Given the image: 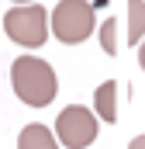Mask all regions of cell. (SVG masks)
Instances as JSON below:
<instances>
[{"label": "cell", "instance_id": "obj_9", "mask_svg": "<svg viewBox=\"0 0 145 149\" xmlns=\"http://www.w3.org/2000/svg\"><path fill=\"white\" fill-rule=\"evenodd\" d=\"M128 149H145V135H138V139H135V142H131Z\"/></svg>", "mask_w": 145, "mask_h": 149}, {"label": "cell", "instance_id": "obj_8", "mask_svg": "<svg viewBox=\"0 0 145 149\" xmlns=\"http://www.w3.org/2000/svg\"><path fill=\"white\" fill-rule=\"evenodd\" d=\"M114 31H117V17H107V21L100 24V45H104V52H107V56H114V52H117Z\"/></svg>", "mask_w": 145, "mask_h": 149}, {"label": "cell", "instance_id": "obj_10", "mask_svg": "<svg viewBox=\"0 0 145 149\" xmlns=\"http://www.w3.org/2000/svg\"><path fill=\"white\" fill-rule=\"evenodd\" d=\"M138 63H142V70H145V42H142V49H138Z\"/></svg>", "mask_w": 145, "mask_h": 149}, {"label": "cell", "instance_id": "obj_1", "mask_svg": "<svg viewBox=\"0 0 145 149\" xmlns=\"http://www.w3.org/2000/svg\"><path fill=\"white\" fill-rule=\"evenodd\" d=\"M10 83H14V94H17L24 104H31V108L52 104V101H55V90H59L52 66H48L45 59H38V56H21V59H14V66H10Z\"/></svg>", "mask_w": 145, "mask_h": 149}, {"label": "cell", "instance_id": "obj_7", "mask_svg": "<svg viewBox=\"0 0 145 149\" xmlns=\"http://www.w3.org/2000/svg\"><path fill=\"white\" fill-rule=\"evenodd\" d=\"M145 35V0H128V45Z\"/></svg>", "mask_w": 145, "mask_h": 149}, {"label": "cell", "instance_id": "obj_5", "mask_svg": "<svg viewBox=\"0 0 145 149\" xmlns=\"http://www.w3.org/2000/svg\"><path fill=\"white\" fill-rule=\"evenodd\" d=\"M17 149H59V142H55V135H52L45 125L31 121V125H24V128H21Z\"/></svg>", "mask_w": 145, "mask_h": 149}, {"label": "cell", "instance_id": "obj_4", "mask_svg": "<svg viewBox=\"0 0 145 149\" xmlns=\"http://www.w3.org/2000/svg\"><path fill=\"white\" fill-rule=\"evenodd\" d=\"M55 139L69 149H86L97 139V114L79 108V104L62 108L59 118H55Z\"/></svg>", "mask_w": 145, "mask_h": 149}, {"label": "cell", "instance_id": "obj_11", "mask_svg": "<svg viewBox=\"0 0 145 149\" xmlns=\"http://www.w3.org/2000/svg\"><path fill=\"white\" fill-rule=\"evenodd\" d=\"M28 3H31V0H14V7H28Z\"/></svg>", "mask_w": 145, "mask_h": 149}, {"label": "cell", "instance_id": "obj_3", "mask_svg": "<svg viewBox=\"0 0 145 149\" xmlns=\"http://www.w3.org/2000/svg\"><path fill=\"white\" fill-rule=\"evenodd\" d=\"M97 7L86 3V0H59L55 10H52V31L59 42L66 45H76L83 38H90L93 24H97Z\"/></svg>", "mask_w": 145, "mask_h": 149}, {"label": "cell", "instance_id": "obj_12", "mask_svg": "<svg viewBox=\"0 0 145 149\" xmlns=\"http://www.w3.org/2000/svg\"><path fill=\"white\" fill-rule=\"evenodd\" d=\"M100 3H107V0H97V7H100Z\"/></svg>", "mask_w": 145, "mask_h": 149}, {"label": "cell", "instance_id": "obj_2", "mask_svg": "<svg viewBox=\"0 0 145 149\" xmlns=\"http://www.w3.org/2000/svg\"><path fill=\"white\" fill-rule=\"evenodd\" d=\"M3 31L10 35V42H17L24 49H38V45H45V38L52 31V14H45V7H38V3L10 7L3 14Z\"/></svg>", "mask_w": 145, "mask_h": 149}, {"label": "cell", "instance_id": "obj_6", "mask_svg": "<svg viewBox=\"0 0 145 149\" xmlns=\"http://www.w3.org/2000/svg\"><path fill=\"white\" fill-rule=\"evenodd\" d=\"M93 104H97V114L104 121H114L117 118V80H104L93 94Z\"/></svg>", "mask_w": 145, "mask_h": 149}]
</instances>
